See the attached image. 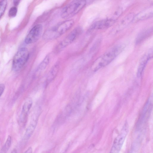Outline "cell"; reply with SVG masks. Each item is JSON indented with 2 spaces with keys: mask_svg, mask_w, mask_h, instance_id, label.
I'll use <instances>...</instances> for the list:
<instances>
[{
  "mask_svg": "<svg viewBox=\"0 0 153 153\" xmlns=\"http://www.w3.org/2000/svg\"><path fill=\"white\" fill-rule=\"evenodd\" d=\"M32 99L30 98H29L23 104L20 116V120L21 122H23L25 120L27 114L32 107Z\"/></svg>",
  "mask_w": 153,
  "mask_h": 153,
  "instance_id": "obj_11",
  "label": "cell"
},
{
  "mask_svg": "<svg viewBox=\"0 0 153 153\" xmlns=\"http://www.w3.org/2000/svg\"><path fill=\"white\" fill-rule=\"evenodd\" d=\"M59 62H56L51 68L47 76V80L48 82L52 81L56 77L59 71Z\"/></svg>",
  "mask_w": 153,
  "mask_h": 153,
  "instance_id": "obj_13",
  "label": "cell"
},
{
  "mask_svg": "<svg viewBox=\"0 0 153 153\" xmlns=\"http://www.w3.org/2000/svg\"><path fill=\"white\" fill-rule=\"evenodd\" d=\"M20 1V0H13L14 4L16 6L18 5Z\"/></svg>",
  "mask_w": 153,
  "mask_h": 153,
  "instance_id": "obj_22",
  "label": "cell"
},
{
  "mask_svg": "<svg viewBox=\"0 0 153 153\" xmlns=\"http://www.w3.org/2000/svg\"><path fill=\"white\" fill-rule=\"evenodd\" d=\"M86 0H74L62 10L61 16L64 19L69 18L79 13L86 4Z\"/></svg>",
  "mask_w": 153,
  "mask_h": 153,
  "instance_id": "obj_3",
  "label": "cell"
},
{
  "mask_svg": "<svg viewBox=\"0 0 153 153\" xmlns=\"http://www.w3.org/2000/svg\"><path fill=\"white\" fill-rule=\"evenodd\" d=\"M124 47L117 45L110 49L98 58L94 63L92 69L97 71L110 63L123 51Z\"/></svg>",
  "mask_w": 153,
  "mask_h": 153,
  "instance_id": "obj_1",
  "label": "cell"
},
{
  "mask_svg": "<svg viewBox=\"0 0 153 153\" xmlns=\"http://www.w3.org/2000/svg\"><path fill=\"white\" fill-rule=\"evenodd\" d=\"M11 143V138L10 135H8L6 141L1 149L2 152H6L10 149Z\"/></svg>",
  "mask_w": 153,
  "mask_h": 153,
  "instance_id": "obj_17",
  "label": "cell"
},
{
  "mask_svg": "<svg viewBox=\"0 0 153 153\" xmlns=\"http://www.w3.org/2000/svg\"><path fill=\"white\" fill-rule=\"evenodd\" d=\"M152 51L150 50L142 58L139 65L137 73L138 77L142 75L148 61L152 57Z\"/></svg>",
  "mask_w": 153,
  "mask_h": 153,
  "instance_id": "obj_10",
  "label": "cell"
},
{
  "mask_svg": "<svg viewBox=\"0 0 153 153\" xmlns=\"http://www.w3.org/2000/svg\"><path fill=\"white\" fill-rule=\"evenodd\" d=\"M152 102L149 100L144 107L140 117L139 120V123H143L145 121L146 117L148 116V114L150 112L152 105Z\"/></svg>",
  "mask_w": 153,
  "mask_h": 153,
  "instance_id": "obj_12",
  "label": "cell"
},
{
  "mask_svg": "<svg viewBox=\"0 0 153 153\" xmlns=\"http://www.w3.org/2000/svg\"><path fill=\"white\" fill-rule=\"evenodd\" d=\"M29 56V52L27 48L20 49L13 57L12 65L13 70L14 71L19 70L27 62Z\"/></svg>",
  "mask_w": 153,
  "mask_h": 153,
  "instance_id": "obj_4",
  "label": "cell"
},
{
  "mask_svg": "<svg viewBox=\"0 0 153 153\" xmlns=\"http://www.w3.org/2000/svg\"><path fill=\"white\" fill-rule=\"evenodd\" d=\"M50 56L47 55L42 61L37 69L36 73L39 75L46 68L50 61Z\"/></svg>",
  "mask_w": 153,
  "mask_h": 153,
  "instance_id": "obj_14",
  "label": "cell"
},
{
  "mask_svg": "<svg viewBox=\"0 0 153 153\" xmlns=\"http://www.w3.org/2000/svg\"><path fill=\"white\" fill-rule=\"evenodd\" d=\"M41 113L40 108L38 107L34 113L30 124L27 128L24 137L25 141L27 140L31 136L37 125L38 119Z\"/></svg>",
  "mask_w": 153,
  "mask_h": 153,
  "instance_id": "obj_7",
  "label": "cell"
},
{
  "mask_svg": "<svg viewBox=\"0 0 153 153\" xmlns=\"http://www.w3.org/2000/svg\"><path fill=\"white\" fill-rule=\"evenodd\" d=\"M32 152V149L31 147H29L25 152V153H31Z\"/></svg>",
  "mask_w": 153,
  "mask_h": 153,
  "instance_id": "obj_21",
  "label": "cell"
},
{
  "mask_svg": "<svg viewBox=\"0 0 153 153\" xmlns=\"http://www.w3.org/2000/svg\"><path fill=\"white\" fill-rule=\"evenodd\" d=\"M7 4V0H1L0 1V18L5 11Z\"/></svg>",
  "mask_w": 153,
  "mask_h": 153,
  "instance_id": "obj_18",
  "label": "cell"
},
{
  "mask_svg": "<svg viewBox=\"0 0 153 153\" xmlns=\"http://www.w3.org/2000/svg\"><path fill=\"white\" fill-rule=\"evenodd\" d=\"M152 16V12H148V11H143L139 13L134 17L133 20L134 21H137L140 20H143L148 18Z\"/></svg>",
  "mask_w": 153,
  "mask_h": 153,
  "instance_id": "obj_15",
  "label": "cell"
},
{
  "mask_svg": "<svg viewBox=\"0 0 153 153\" xmlns=\"http://www.w3.org/2000/svg\"><path fill=\"white\" fill-rule=\"evenodd\" d=\"M115 20L113 19H104L97 22L91 26L90 30L105 29L111 26Z\"/></svg>",
  "mask_w": 153,
  "mask_h": 153,
  "instance_id": "obj_9",
  "label": "cell"
},
{
  "mask_svg": "<svg viewBox=\"0 0 153 153\" xmlns=\"http://www.w3.org/2000/svg\"><path fill=\"white\" fill-rule=\"evenodd\" d=\"M74 23V21L72 19L63 22L46 31L43 35V37L48 40L57 38L69 30Z\"/></svg>",
  "mask_w": 153,
  "mask_h": 153,
  "instance_id": "obj_2",
  "label": "cell"
},
{
  "mask_svg": "<svg viewBox=\"0 0 153 153\" xmlns=\"http://www.w3.org/2000/svg\"><path fill=\"white\" fill-rule=\"evenodd\" d=\"M128 126L127 122L124 124L120 133L115 139L111 150V153H118L120 150L127 134Z\"/></svg>",
  "mask_w": 153,
  "mask_h": 153,
  "instance_id": "obj_5",
  "label": "cell"
},
{
  "mask_svg": "<svg viewBox=\"0 0 153 153\" xmlns=\"http://www.w3.org/2000/svg\"><path fill=\"white\" fill-rule=\"evenodd\" d=\"M152 32L151 30H145L142 32L138 35L135 41L136 44H139L143 41L150 35Z\"/></svg>",
  "mask_w": 153,
  "mask_h": 153,
  "instance_id": "obj_16",
  "label": "cell"
},
{
  "mask_svg": "<svg viewBox=\"0 0 153 153\" xmlns=\"http://www.w3.org/2000/svg\"><path fill=\"white\" fill-rule=\"evenodd\" d=\"M42 26L38 24L34 26L30 30L25 39V43L27 44L34 43L37 41L41 35Z\"/></svg>",
  "mask_w": 153,
  "mask_h": 153,
  "instance_id": "obj_6",
  "label": "cell"
},
{
  "mask_svg": "<svg viewBox=\"0 0 153 153\" xmlns=\"http://www.w3.org/2000/svg\"><path fill=\"white\" fill-rule=\"evenodd\" d=\"M79 32V31L78 28L72 31L60 43L59 46L60 48H64L70 45L76 38Z\"/></svg>",
  "mask_w": 153,
  "mask_h": 153,
  "instance_id": "obj_8",
  "label": "cell"
},
{
  "mask_svg": "<svg viewBox=\"0 0 153 153\" xmlns=\"http://www.w3.org/2000/svg\"><path fill=\"white\" fill-rule=\"evenodd\" d=\"M17 8L15 7H11L9 10L8 15L10 17H15L16 15Z\"/></svg>",
  "mask_w": 153,
  "mask_h": 153,
  "instance_id": "obj_19",
  "label": "cell"
},
{
  "mask_svg": "<svg viewBox=\"0 0 153 153\" xmlns=\"http://www.w3.org/2000/svg\"><path fill=\"white\" fill-rule=\"evenodd\" d=\"M4 89V85L2 83L0 84V97L3 94Z\"/></svg>",
  "mask_w": 153,
  "mask_h": 153,
  "instance_id": "obj_20",
  "label": "cell"
}]
</instances>
